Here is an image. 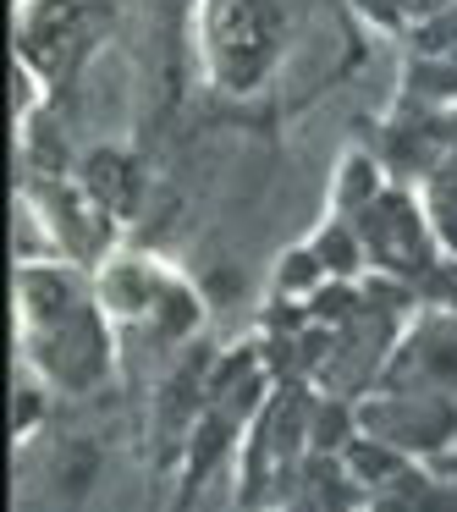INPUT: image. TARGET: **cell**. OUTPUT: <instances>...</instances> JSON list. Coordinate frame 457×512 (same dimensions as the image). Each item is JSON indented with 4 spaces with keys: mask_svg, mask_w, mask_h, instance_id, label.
<instances>
[{
    "mask_svg": "<svg viewBox=\"0 0 457 512\" xmlns=\"http://www.w3.org/2000/svg\"><path fill=\"white\" fill-rule=\"evenodd\" d=\"M408 39H413V56H457V0L446 6V12L413 23Z\"/></svg>",
    "mask_w": 457,
    "mask_h": 512,
    "instance_id": "cell-12",
    "label": "cell"
},
{
    "mask_svg": "<svg viewBox=\"0 0 457 512\" xmlns=\"http://www.w3.org/2000/svg\"><path fill=\"white\" fill-rule=\"evenodd\" d=\"M380 193H386V177H380V166L369 155H347L342 166H336V193H331V204H336V215H364L369 204L380 199Z\"/></svg>",
    "mask_w": 457,
    "mask_h": 512,
    "instance_id": "cell-7",
    "label": "cell"
},
{
    "mask_svg": "<svg viewBox=\"0 0 457 512\" xmlns=\"http://www.w3.org/2000/svg\"><path fill=\"white\" fill-rule=\"evenodd\" d=\"M358 430L397 452H441L457 435V408L441 391H391L358 408Z\"/></svg>",
    "mask_w": 457,
    "mask_h": 512,
    "instance_id": "cell-3",
    "label": "cell"
},
{
    "mask_svg": "<svg viewBox=\"0 0 457 512\" xmlns=\"http://www.w3.org/2000/svg\"><path fill=\"white\" fill-rule=\"evenodd\" d=\"M210 61L226 89H254L270 67V23L259 0H210Z\"/></svg>",
    "mask_w": 457,
    "mask_h": 512,
    "instance_id": "cell-4",
    "label": "cell"
},
{
    "mask_svg": "<svg viewBox=\"0 0 457 512\" xmlns=\"http://www.w3.org/2000/svg\"><path fill=\"white\" fill-rule=\"evenodd\" d=\"M325 281H331V270H325V259L309 248H292L287 259L276 265V292L281 298H314V292H325Z\"/></svg>",
    "mask_w": 457,
    "mask_h": 512,
    "instance_id": "cell-10",
    "label": "cell"
},
{
    "mask_svg": "<svg viewBox=\"0 0 457 512\" xmlns=\"http://www.w3.org/2000/svg\"><path fill=\"white\" fill-rule=\"evenodd\" d=\"M78 188L89 193L105 215H127L133 210V193H138V177H133V166H127V155H116V149H94V155L83 160Z\"/></svg>",
    "mask_w": 457,
    "mask_h": 512,
    "instance_id": "cell-6",
    "label": "cell"
},
{
    "mask_svg": "<svg viewBox=\"0 0 457 512\" xmlns=\"http://www.w3.org/2000/svg\"><path fill=\"white\" fill-rule=\"evenodd\" d=\"M314 254L325 259V270H331V281H353L358 265H364V232H358V221H342L336 215L331 226H325L320 237H314Z\"/></svg>",
    "mask_w": 457,
    "mask_h": 512,
    "instance_id": "cell-8",
    "label": "cell"
},
{
    "mask_svg": "<svg viewBox=\"0 0 457 512\" xmlns=\"http://www.w3.org/2000/svg\"><path fill=\"white\" fill-rule=\"evenodd\" d=\"M17 402H23V413H17V435H28L34 419H39V391H17Z\"/></svg>",
    "mask_w": 457,
    "mask_h": 512,
    "instance_id": "cell-15",
    "label": "cell"
},
{
    "mask_svg": "<svg viewBox=\"0 0 457 512\" xmlns=\"http://www.w3.org/2000/svg\"><path fill=\"white\" fill-rule=\"evenodd\" d=\"M17 287H23V331H28V347H34V364L56 386L89 391L105 375V364H111L100 309L78 298L67 270L28 265L17 276Z\"/></svg>",
    "mask_w": 457,
    "mask_h": 512,
    "instance_id": "cell-1",
    "label": "cell"
},
{
    "mask_svg": "<svg viewBox=\"0 0 457 512\" xmlns=\"http://www.w3.org/2000/svg\"><path fill=\"white\" fill-rule=\"evenodd\" d=\"M452 0H408V12H413V23H424V17H435V12H446Z\"/></svg>",
    "mask_w": 457,
    "mask_h": 512,
    "instance_id": "cell-16",
    "label": "cell"
},
{
    "mask_svg": "<svg viewBox=\"0 0 457 512\" xmlns=\"http://www.w3.org/2000/svg\"><path fill=\"white\" fill-rule=\"evenodd\" d=\"M402 83H408V100H419V105H452L457 100V56H413Z\"/></svg>",
    "mask_w": 457,
    "mask_h": 512,
    "instance_id": "cell-9",
    "label": "cell"
},
{
    "mask_svg": "<svg viewBox=\"0 0 457 512\" xmlns=\"http://www.w3.org/2000/svg\"><path fill=\"white\" fill-rule=\"evenodd\" d=\"M430 226L435 237H441L446 248H457V155H446L441 166H435V182H430Z\"/></svg>",
    "mask_w": 457,
    "mask_h": 512,
    "instance_id": "cell-11",
    "label": "cell"
},
{
    "mask_svg": "<svg viewBox=\"0 0 457 512\" xmlns=\"http://www.w3.org/2000/svg\"><path fill=\"white\" fill-rule=\"evenodd\" d=\"M358 12H364V23L386 28V34H402V28H413V12L408 0H353Z\"/></svg>",
    "mask_w": 457,
    "mask_h": 512,
    "instance_id": "cell-13",
    "label": "cell"
},
{
    "mask_svg": "<svg viewBox=\"0 0 457 512\" xmlns=\"http://www.w3.org/2000/svg\"><path fill=\"white\" fill-rule=\"evenodd\" d=\"M358 232H364V248L369 259H375L386 276H424L435 254V226H430V210L424 204H413L408 193L386 188L375 204H369L364 215H358Z\"/></svg>",
    "mask_w": 457,
    "mask_h": 512,
    "instance_id": "cell-2",
    "label": "cell"
},
{
    "mask_svg": "<svg viewBox=\"0 0 457 512\" xmlns=\"http://www.w3.org/2000/svg\"><path fill=\"white\" fill-rule=\"evenodd\" d=\"M94 474H100V452H89V446H78V452H72L67 463H61V490H67V496H83Z\"/></svg>",
    "mask_w": 457,
    "mask_h": 512,
    "instance_id": "cell-14",
    "label": "cell"
},
{
    "mask_svg": "<svg viewBox=\"0 0 457 512\" xmlns=\"http://www.w3.org/2000/svg\"><path fill=\"white\" fill-rule=\"evenodd\" d=\"M386 380L397 391H457V314L424 320L397 347V364Z\"/></svg>",
    "mask_w": 457,
    "mask_h": 512,
    "instance_id": "cell-5",
    "label": "cell"
}]
</instances>
